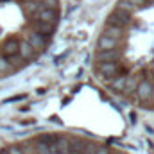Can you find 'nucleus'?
I'll use <instances>...</instances> for the list:
<instances>
[{"mask_svg": "<svg viewBox=\"0 0 154 154\" xmlns=\"http://www.w3.org/2000/svg\"><path fill=\"white\" fill-rule=\"evenodd\" d=\"M97 70L104 77H115L118 74V63H100L97 66Z\"/></svg>", "mask_w": 154, "mask_h": 154, "instance_id": "10", "label": "nucleus"}, {"mask_svg": "<svg viewBox=\"0 0 154 154\" xmlns=\"http://www.w3.org/2000/svg\"><path fill=\"white\" fill-rule=\"evenodd\" d=\"M32 20H38V22H45V23L56 25V23H57V13L52 11V9H43V11H39L38 14L32 16Z\"/></svg>", "mask_w": 154, "mask_h": 154, "instance_id": "6", "label": "nucleus"}, {"mask_svg": "<svg viewBox=\"0 0 154 154\" xmlns=\"http://www.w3.org/2000/svg\"><path fill=\"white\" fill-rule=\"evenodd\" d=\"M97 149H99V145H95V143H88L82 154H95L97 152Z\"/></svg>", "mask_w": 154, "mask_h": 154, "instance_id": "22", "label": "nucleus"}, {"mask_svg": "<svg viewBox=\"0 0 154 154\" xmlns=\"http://www.w3.org/2000/svg\"><path fill=\"white\" fill-rule=\"evenodd\" d=\"M23 61H31V59H34V56H36V50L23 39V41H20V54H18Z\"/></svg>", "mask_w": 154, "mask_h": 154, "instance_id": "11", "label": "nucleus"}, {"mask_svg": "<svg viewBox=\"0 0 154 154\" xmlns=\"http://www.w3.org/2000/svg\"><path fill=\"white\" fill-rule=\"evenodd\" d=\"M9 152H11V154H22L20 151H18V149H16V147H13V149H9Z\"/></svg>", "mask_w": 154, "mask_h": 154, "instance_id": "24", "label": "nucleus"}, {"mask_svg": "<svg viewBox=\"0 0 154 154\" xmlns=\"http://www.w3.org/2000/svg\"><path fill=\"white\" fill-rule=\"evenodd\" d=\"M151 99H152V100H154V86H152V97H151Z\"/></svg>", "mask_w": 154, "mask_h": 154, "instance_id": "27", "label": "nucleus"}, {"mask_svg": "<svg viewBox=\"0 0 154 154\" xmlns=\"http://www.w3.org/2000/svg\"><path fill=\"white\" fill-rule=\"evenodd\" d=\"M118 45H120V39H113V38H108V36H100L99 41H97L99 52H104V50H116Z\"/></svg>", "mask_w": 154, "mask_h": 154, "instance_id": "8", "label": "nucleus"}, {"mask_svg": "<svg viewBox=\"0 0 154 154\" xmlns=\"http://www.w3.org/2000/svg\"><path fill=\"white\" fill-rule=\"evenodd\" d=\"M18 54H20V41L9 38V39H5V41L2 43V56H4L5 59L16 57Z\"/></svg>", "mask_w": 154, "mask_h": 154, "instance_id": "2", "label": "nucleus"}, {"mask_svg": "<svg viewBox=\"0 0 154 154\" xmlns=\"http://www.w3.org/2000/svg\"><path fill=\"white\" fill-rule=\"evenodd\" d=\"M127 79H129L127 75L116 77L115 81L111 82V88H113V90H116V91H124V90H125V84H127Z\"/></svg>", "mask_w": 154, "mask_h": 154, "instance_id": "15", "label": "nucleus"}, {"mask_svg": "<svg viewBox=\"0 0 154 154\" xmlns=\"http://www.w3.org/2000/svg\"><path fill=\"white\" fill-rule=\"evenodd\" d=\"M131 23V14L125 13V11H120V9H115L108 20H106V25H111V27H118V29H124L125 25Z\"/></svg>", "mask_w": 154, "mask_h": 154, "instance_id": "1", "label": "nucleus"}, {"mask_svg": "<svg viewBox=\"0 0 154 154\" xmlns=\"http://www.w3.org/2000/svg\"><path fill=\"white\" fill-rule=\"evenodd\" d=\"M34 145H36V152L38 154H52L50 145H47V143H43V142H39V140L34 142Z\"/></svg>", "mask_w": 154, "mask_h": 154, "instance_id": "18", "label": "nucleus"}, {"mask_svg": "<svg viewBox=\"0 0 154 154\" xmlns=\"http://www.w3.org/2000/svg\"><path fill=\"white\" fill-rule=\"evenodd\" d=\"M122 57V52L116 50H104V52H97V61L99 63H118V59Z\"/></svg>", "mask_w": 154, "mask_h": 154, "instance_id": "5", "label": "nucleus"}, {"mask_svg": "<svg viewBox=\"0 0 154 154\" xmlns=\"http://www.w3.org/2000/svg\"><path fill=\"white\" fill-rule=\"evenodd\" d=\"M111 154H124V152H120V151H113Z\"/></svg>", "mask_w": 154, "mask_h": 154, "instance_id": "26", "label": "nucleus"}, {"mask_svg": "<svg viewBox=\"0 0 154 154\" xmlns=\"http://www.w3.org/2000/svg\"><path fill=\"white\" fill-rule=\"evenodd\" d=\"M52 154H70V142L65 136H59L54 145H50Z\"/></svg>", "mask_w": 154, "mask_h": 154, "instance_id": "9", "label": "nucleus"}, {"mask_svg": "<svg viewBox=\"0 0 154 154\" xmlns=\"http://www.w3.org/2000/svg\"><path fill=\"white\" fill-rule=\"evenodd\" d=\"M136 95H138L140 100H149V99L152 97V84H151L147 79L140 81V84H138V88H136Z\"/></svg>", "mask_w": 154, "mask_h": 154, "instance_id": "7", "label": "nucleus"}, {"mask_svg": "<svg viewBox=\"0 0 154 154\" xmlns=\"http://www.w3.org/2000/svg\"><path fill=\"white\" fill-rule=\"evenodd\" d=\"M138 81H136V77H129L127 79V84H125V90H124V93H131V91H136V88H138Z\"/></svg>", "mask_w": 154, "mask_h": 154, "instance_id": "17", "label": "nucleus"}, {"mask_svg": "<svg viewBox=\"0 0 154 154\" xmlns=\"http://www.w3.org/2000/svg\"><path fill=\"white\" fill-rule=\"evenodd\" d=\"M25 41H27V43H29V45H31V47H32V48H34L36 52L43 50V48L47 47V43H48L45 36H41V34H38V32H32V31H31V32L27 34Z\"/></svg>", "mask_w": 154, "mask_h": 154, "instance_id": "4", "label": "nucleus"}, {"mask_svg": "<svg viewBox=\"0 0 154 154\" xmlns=\"http://www.w3.org/2000/svg\"><path fill=\"white\" fill-rule=\"evenodd\" d=\"M116 9H120V11H125V13H134L136 11V7L133 5V4H129L127 0H118V4H116Z\"/></svg>", "mask_w": 154, "mask_h": 154, "instance_id": "16", "label": "nucleus"}, {"mask_svg": "<svg viewBox=\"0 0 154 154\" xmlns=\"http://www.w3.org/2000/svg\"><path fill=\"white\" fill-rule=\"evenodd\" d=\"M129 4H133L136 9H140V7H143V5H147V4H151V2H154V0H127Z\"/></svg>", "mask_w": 154, "mask_h": 154, "instance_id": "20", "label": "nucleus"}, {"mask_svg": "<svg viewBox=\"0 0 154 154\" xmlns=\"http://www.w3.org/2000/svg\"><path fill=\"white\" fill-rule=\"evenodd\" d=\"M0 154H11V152H9L7 149H2V151H0Z\"/></svg>", "mask_w": 154, "mask_h": 154, "instance_id": "25", "label": "nucleus"}, {"mask_svg": "<svg viewBox=\"0 0 154 154\" xmlns=\"http://www.w3.org/2000/svg\"><path fill=\"white\" fill-rule=\"evenodd\" d=\"M95 154H111V152H109V149H108V147H99Z\"/></svg>", "mask_w": 154, "mask_h": 154, "instance_id": "23", "label": "nucleus"}, {"mask_svg": "<svg viewBox=\"0 0 154 154\" xmlns=\"http://www.w3.org/2000/svg\"><path fill=\"white\" fill-rule=\"evenodd\" d=\"M41 2L45 4L47 9H52V11H56L57 9V4H59V0H41Z\"/></svg>", "mask_w": 154, "mask_h": 154, "instance_id": "21", "label": "nucleus"}, {"mask_svg": "<svg viewBox=\"0 0 154 154\" xmlns=\"http://www.w3.org/2000/svg\"><path fill=\"white\" fill-rule=\"evenodd\" d=\"M31 31L32 32H38L41 36H50L54 31H56V25H52V23H45V22H38V20H32L31 22Z\"/></svg>", "mask_w": 154, "mask_h": 154, "instance_id": "3", "label": "nucleus"}, {"mask_svg": "<svg viewBox=\"0 0 154 154\" xmlns=\"http://www.w3.org/2000/svg\"><path fill=\"white\" fill-rule=\"evenodd\" d=\"M102 36H108V38H113V39H120L122 36H124V29L106 25V27H104V31H102Z\"/></svg>", "mask_w": 154, "mask_h": 154, "instance_id": "14", "label": "nucleus"}, {"mask_svg": "<svg viewBox=\"0 0 154 154\" xmlns=\"http://www.w3.org/2000/svg\"><path fill=\"white\" fill-rule=\"evenodd\" d=\"M11 70V65L7 63V59L4 57V56H0V74H5V72H9Z\"/></svg>", "mask_w": 154, "mask_h": 154, "instance_id": "19", "label": "nucleus"}, {"mask_svg": "<svg viewBox=\"0 0 154 154\" xmlns=\"http://www.w3.org/2000/svg\"><path fill=\"white\" fill-rule=\"evenodd\" d=\"M43 9H47L45 7V4L41 2V0H29L27 4H25V11H27V14H31V16H34V14H38L39 11H43Z\"/></svg>", "mask_w": 154, "mask_h": 154, "instance_id": "13", "label": "nucleus"}, {"mask_svg": "<svg viewBox=\"0 0 154 154\" xmlns=\"http://www.w3.org/2000/svg\"><path fill=\"white\" fill-rule=\"evenodd\" d=\"M68 142H70V154H82L84 149H86V145H88L84 140H81V138H77V136L68 138Z\"/></svg>", "mask_w": 154, "mask_h": 154, "instance_id": "12", "label": "nucleus"}]
</instances>
